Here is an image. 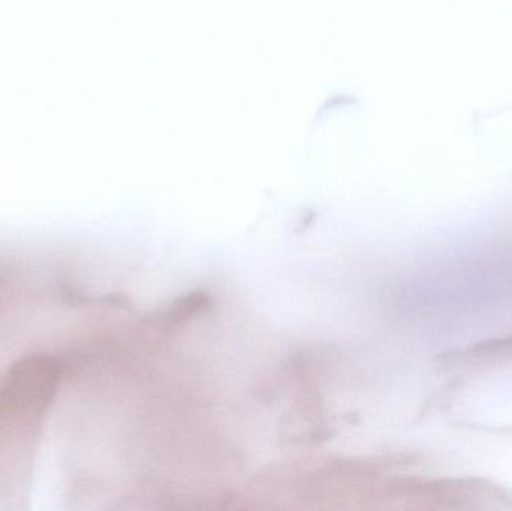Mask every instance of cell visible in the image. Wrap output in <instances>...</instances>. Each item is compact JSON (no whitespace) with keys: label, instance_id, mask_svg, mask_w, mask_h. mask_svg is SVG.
I'll list each match as a JSON object with an SVG mask.
<instances>
[{"label":"cell","instance_id":"1","mask_svg":"<svg viewBox=\"0 0 512 511\" xmlns=\"http://www.w3.org/2000/svg\"><path fill=\"white\" fill-rule=\"evenodd\" d=\"M60 383V366L30 356L0 380V500L23 497L32 476L45 417Z\"/></svg>","mask_w":512,"mask_h":511}]
</instances>
